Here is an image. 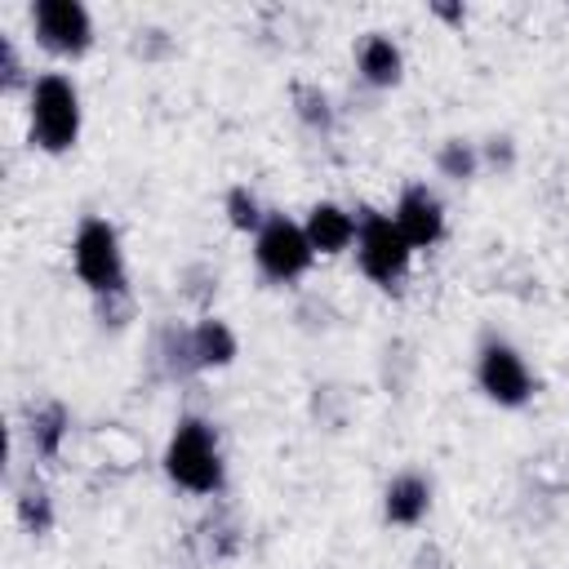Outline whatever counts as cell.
<instances>
[{"mask_svg": "<svg viewBox=\"0 0 569 569\" xmlns=\"http://www.w3.org/2000/svg\"><path fill=\"white\" fill-rule=\"evenodd\" d=\"M360 227H356V267L369 284L378 289H400L413 271V244L400 236L396 218L391 213H378V209H360L356 213Z\"/></svg>", "mask_w": 569, "mask_h": 569, "instance_id": "277c9868", "label": "cell"}, {"mask_svg": "<svg viewBox=\"0 0 569 569\" xmlns=\"http://www.w3.org/2000/svg\"><path fill=\"white\" fill-rule=\"evenodd\" d=\"M356 227H360V218L347 204H338V200H316L307 209V218H302V231H307L311 249L325 253V258L347 253L356 244Z\"/></svg>", "mask_w": 569, "mask_h": 569, "instance_id": "9c48e42d", "label": "cell"}, {"mask_svg": "<svg viewBox=\"0 0 569 569\" xmlns=\"http://www.w3.org/2000/svg\"><path fill=\"white\" fill-rule=\"evenodd\" d=\"M480 147L476 142H467V138H449V142H440V151H436V169H440V178H449V182H471L476 173H480Z\"/></svg>", "mask_w": 569, "mask_h": 569, "instance_id": "5bb4252c", "label": "cell"}, {"mask_svg": "<svg viewBox=\"0 0 569 569\" xmlns=\"http://www.w3.org/2000/svg\"><path fill=\"white\" fill-rule=\"evenodd\" d=\"M480 160L493 164V169H511V164H516V142H511V138H489V142L480 147Z\"/></svg>", "mask_w": 569, "mask_h": 569, "instance_id": "ffe728a7", "label": "cell"}, {"mask_svg": "<svg viewBox=\"0 0 569 569\" xmlns=\"http://www.w3.org/2000/svg\"><path fill=\"white\" fill-rule=\"evenodd\" d=\"M431 511V480L422 471H400L387 480L382 489V520L396 529H413L422 525Z\"/></svg>", "mask_w": 569, "mask_h": 569, "instance_id": "30bf717a", "label": "cell"}, {"mask_svg": "<svg viewBox=\"0 0 569 569\" xmlns=\"http://www.w3.org/2000/svg\"><path fill=\"white\" fill-rule=\"evenodd\" d=\"M356 71L373 89H396L405 80V53L387 31H369L356 44Z\"/></svg>", "mask_w": 569, "mask_h": 569, "instance_id": "8fae6325", "label": "cell"}, {"mask_svg": "<svg viewBox=\"0 0 569 569\" xmlns=\"http://www.w3.org/2000/svg\"><path fill=\"white\" fill-rule=\"evenodd\" d=\"M67 431H71V413L58 400L31 405V413H27V440H31V453L36 458L53 462L62 453V445H67Z\"/></svg>", "mask_w": 569, "mask_h": 569, "instance_id": "4fadbf2b", "label": "cell"}, {"mask_svg": "<svg viewBox=\"0 0 569 569\" xmlns=\"http://www.w3.org/2000/svg\"><path fill=\"white\" fill-rule=\"evenodd\" d=\"M431 13H436V18H445V22H453V27H462V22H467V9H462V4H431Z\"/></svg>", "mask_w": 569, "mask_h": 569, "instance_id": "44dd1931", "label": "cell"}, {"mask_svg": "<svg viewBox=\"0 0 569 569\" xmlns=\"http://www.w3.org/2000/svg\"><path fill=\"white\" fill-rule=\"evenodd\" d=\"M391 218H396L400 236L413 244V253L440 244V240H445V227H449V218H445V200H440L427 182H409V187L396 196Z\"/></svg>", "mask_w": 569, "mask_h": 569, "instance_id": "ba28073f", "label": "cell"}, {"mask_svg": "<svg viewBox=\"0 0 569 569\" xmlns=\"http://www.w3.org/2000/svg\"><path fill=\"white\" fill-rule=\"evenodd\" d=\"M27 120H31V147H40L44 156H67L80 142V124H84L80 89L71 84V76L62 71L31 76Z\"/></svg>", "mask_w": 569, "mask_h": 569, "instance_id": "3957f363", "label": "cell"}, {"mask_svg": "<svg viewBox=\"0 0 569 569\" xmlns=\"http://www.w3.org/2000/svg\"><path fill=\"white\" fill-rule=\"evenodd\" d=\"M71 267L80 276V284L98 298L102 316H111V307L129 311V267H124V249H120V231L89 213L80 218L76 236H71Z\"/></svg>", "mask_w": 569, "mask_h": 569, "instance_id": "6da1fadb", "label": "cell"}, {"mask_svg": "<svg viewBox=\"0 0 569 569\" xmlns=\"http://www.w3.org/2000/svg\"><path fill=\"white\" fill-rule=\"evenodd\" d=\"M293 111H298V120L307 124V129H316V133H329L333 129V98L320 89V84H293Z\"/></svg>", "mask_w": 569, "mask_h": 569, "instance_id": "e0dca14e", "label": "cell"}, {"mask_svg": "<svg viewBox=\"0 0 569 569\" xmlns=\"http://www.w3.org/2000/svg\"><path fill=\"white\" fill-rule=\"evenodd\" d=\"M18 525L27 533H36V538L53 529V498H49V489L40 480H27L18 489Z\"/></svg>", "mask_w": 569, "mask_h": 569, "instance_id": "2e32d148", "label": "cell"}, {"mask_svg": "<svg viewBox=\"0 0 569 569\" xmlns=\"http://www.w3.org/2000/svg\"><path fill=\"white\" fill-rule=\"evenodd\" d=\"M253 262L271 284H293L311 271L316 249H311L302 222H293L284 213H267L262 231L253 236Z\"/></svg>", "mask_w": 569, "mask_h": 569, "instance_id": "5b68a950", "label": "cell"}, {"mask_svg": "<svg viewBox=\"0 0 569 569\" xmlns=\"http://www.w3.org/2000/svg\"><path fill=\"white\" fill-rule=\"evenodd\" d=\"M476 387L498 409H520L533 400V369L507 338H485L476 351Z\"/></svg>", "mask_w": 569, "mask_h": 569, "instance_id": "8992f818", "label": "cell"}, {"mask_svg": "<svg viewBox=\"0 0 569 569\" xmlns=\"http://www.w3.org/2000/svg\"><path fill=\"white\" fill-rule=\"evenodd\" d=\"M18 84H27V89H31V80L22 76V58H18L13 40L0 31V89H18Z\"/></svg>", "mask_w": 569, "mask_h": 569, "instance_id": "d6986e66", "label": "cell"}, {"mask_svg": "<svg viewBox=\"0 0 569 569\" xmlns=\"http://www.w3.org/2000/svg\"><path fill=\"white\" fill-rule=\"evenodd\" d=\"M164 476L196 498H213L227 485V462H222V445H218V427L200 413L178 418V427L169 431L164 445Z\"/></svg>", "mask_w": 569, "mask_h": 569, "instance_id": "7a4b0ae2", "label": "cell"}, {"mask_svg": "<svg viewBox=\"0 0 569 569\" xmlns=\"http://www.w3.org/2000/svg\"><path fill=\"white\" fill-rule=\"evenodd\" d=\"M222 213H227L231 231H244V236H258V231H262V222H267L262 200H258V196H253L244 182L227 187V196H222Z\"/></svg>", "mask_w": 569, "mask_h": 569, "instance_id": "9a60e30c", "label": "cell"}, {"mask_svg": "<svg viewBox=\"0 0 569 569\" xmlns=\"http://www.w3.org/2000/svg\"><path fill=\"white\" fill-rule=\"evenodd\" d=\"M240 351V338L227 320L218 316H204L191 325V356H196V369H227Z\"/></svg>", "mask_w": 569, "mask_h": 569, "instance_id": "7c38bea8", "label": "cell"}, {"mask_svg": "<svg viewBox=\"0 0 569 569\" xmlns=\"http://www.w3.org/2000/svg\"><path fill=\"white\" fill-rule=\"evenodd\" d=\"M156 356L164 360V369H169L173 378H187V373H196V356H191V329H178V325H169V329L156 338Z\"/></svg>", "mask_w": 569, "mask_h": 569, "instance_id": "ac0fdd59", "label": "cell"}, {"mask_svg": "<svg viewBox=\"0 0 569 569\" xmlns=\"http://www.w3.org/2000/svg\"><path fill=\"white\" fill-rule=\"evenodd\" d=\"M31 31L36 44L53 58H84L93 49V18L80 0H36Z\"/></svg>", "mask_w": 569, "mask_h": 569, "instance_id": "52a82bcc", "label": "cell"}]
</instances>
